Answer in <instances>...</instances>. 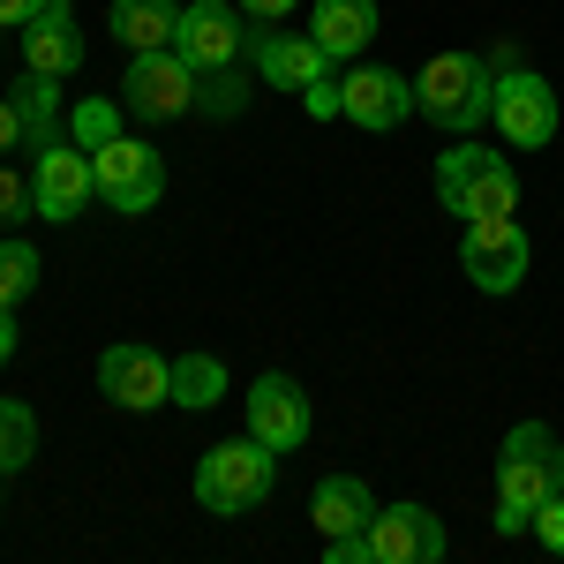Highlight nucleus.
Returning a JSON list of instances; mask_svg holds the SVG:
<instances>
[{"label": "nucleus", "mask_w": 564, "mask_h": 564, "mask_svg": "<svg viewBox=\"0 0 564 564\" xmlns=\"http://www.w3.org/2000/svg\"><path fill=\"white\" fill-rule=\"evenodd\" d=\"M271 481H279V452L263 436H234V444H212L196 459V505L218 520H241L271 497Z\"/></svg>", "instance_id": "20e7f679"}, {"label": "nucleus", "mask_w": 564, "mask_h": 564, "mask_svg": "<svg viewBox=\"0 0 564 564\" xmlns=\"http://www.w3.org/2000/svg\"><path fill=\"white\" fill-rule=\"evenodd\" d=\"M339 98H347L339 113H347L354 129L384 135L414 113V76H399V68H354V76H339Z\"/></svg>", "instance_id": "4468645a"}, {"label": "nucleus", "mask_w": 564, "mask_h": 564, "mask_svg": "<svg viewBox=\"0 0 564 564\" xmlns=\"http://www.w3.org/2000/svg\"><path fill=\"white\" fill-rule=\"evenodd\" d=\"M527 534H534L550 557H564V489H557V497H542V512H534V527H527Z\"/></svg>", "instance_id": "a878e982"}, {"label": "nucleus", "mask_w": 564, "mask_h": 564, "mask_svg": "<svg viewBox=\"0 0 564 564\" xmlns=\"http://www.w3.org/2000/svg\"><path fill=\"white\" fill-rule=\"evenodd\" d=\"M121 98H84V106H68V135L84 143V151H98V143H113L121 135Z\"/></svg>", "instance_id": "5701e85b"}, {"label": "nucleus", "mask_w": 564, "mask_h": 564, "mask_svg": "<svg viewBox=\"0 0 564 564\" xmlns=\"http://www.w3.org/2000/svg\"><path fill=\"white\" fill-rule=\"evenodd\" d=\"M489 98H497V68L481 53H436L414 76V113H430L444 135H475L489 121Z\"/></svg>", "instance_id": "7ed1b4c3"}, {"label": "nucleus", "mask_w": 564, "mask_h": 564, "mask_svg": "<svg viewBox=\"0 0 564 564\" xmlns=\"http://www.w3.org/2000/svg\"><path fill=\"white\" fill-rule=\"evenodd\" d=\"M39 249H31V241H0V302L8 308H23V294H31V286H39Z\"/></svg>", "instance_id": "b1692460"}, {"label": "nucleus", "mask_w": 564, "mask_h": 564, "mask_svg": "<svg viewBox=\"0 0 564 564\" xmlns=\"http://www.w3.org/2000/svg\"><path fill=\"white\" fill-rule=\"evenodd\" d=\"M23 212H39L31 181L15 174V166H0V226H23Z\"/></svg>", "instance_id": "393cba45"}, {"label": "nucleus", "mask_w": 564, "mask_h": 564, "mask_svg": "<svg viewBox=\"0 0 564 564\" xmlns=\"http://www.w3.org/2000/svg\"><path fill=\"white\" fill-rule=\"evenodd\" d=\"M23 68L31 76H53V84H68L84 68V31H76L68 0H45L39 23H23Z\"/></svg>", "instance_id": "dca6fc26"}, {"label": "nucleus", "mask_w": 564, "mask_h": 564, "mask_svg": "<svg viewBox=\"0 0 564 564\" xmlns=\"http://www.w3.org/2000/svg\"><path fill=\"white\" fill-rule=\"evenodd\" d=\"M15 113H23V129H31V151L61 143V84H53V76H31V84L15 90Z\"/></svg>", "instance_id": "412c9836"}, {"label": "nucleus", "mask_w": 564, "mask_h": 564, "mask_svg": "<svg viewBox=\"0 0 564 564\" xmlns=\"http://www.w3.org/2000/svg\"><path fill=\"white\" fill-rule=\"evenodd\" d=\"M31 452H39V414H31L23 399L0 391V475H23Z\"/></svg>", "instance_id": "4be33fe9"}, {"label": "nucleus", "mask_w": 564, "mask_h": 564, "mask_svg": "<svg viewBox=\"0 0 564 564\" xmlns=\"http://www.w3.org/2000/svg\"><path fill=\"white\" fill-rule=\"evenodd\" d=\"M174 23H181V0H113V8H106V31L129 45V53L174 45Z\"/></svg>", "instance_id": "6ab92c4d"}, {"label": "nucleus", "mask_w": 564, "mask_h": 564, "mask_svg": "<svg viewBox=\"0 0 564 564\" xmlns=\"http://www.w3.org/2000/svg\"><path fill=\"white\" fill-rule=\"evenodd\" d=\"M436 204L459 218H512L520 204V174L505 166V151L497 143H452L444 159H436Z\"/></svg>", "instance_id": "f03ea898"}, {"label": "nucleus", "mask_w": 564, "mask_h": 564, "mask_svg": "<svg viewBox=\"0 0 564 564\" xmlns=\"http://www.w3.org/2000/svg\"><path fill=\"white\" fill-rule=\"evenodd\" d=\"M249 68H257L263 90H294V98H302L316 76H332V53L308 39V31H263L257 53H249Z\"/></svg>", "instance_id": "2eb2a0df"}, {"label": "nucleus", "mask_w": 564, "mask_h": 564, "mask_svg": "<svg viewBox=\"0 0 564 564\" xmlns=\"http://www.w3.org/2000/svg\"><path fill=\"white\" fill-rule=\"evenodd\" d=\"M31 196H39V218H76L98 196V181H90V151L76 135H61V143H45L31 151Z\"/></svg>", "instance_id": "f8f14e48"}, {"label": "nucleus", "mask_w": 564, "mask_h": 564, "mask_svg": "<svg viewBox=\"0 0 564 564\" xmlns=\"http://www.w3.org/2000/svg\"><path fill=\"white\" fill-rule=\"evenodd\" d=\"M302 106H308V121H339V106H347V98H339V76H316V84L302 90Z\"/></svg>", "instance_id": "bb28decb"}, {"label": "nucleus", "mask_w": 564, "mask_h": 564, "mask_svg": "<svg viewBox=\"0 0 564 564\" xmlns=\"http://www.w3.org/2000/svg\"><path fill=\"white\" fill-rule=\"evenodd\" d=\"M90 181H98V204H113L121 218H143L159 196H166V159L143 143V135H113L90 151Z\"/></svg>", "instance_id": "39448f33"}, {"label": "nucleus", "mask_w": 564, "mask_h": 564, "mask_svg": "<svg viewBox=\"0 0 564 564\" xmlns=\"http://www.w3.org/2000/svg\"><path fill=\"white\" fill-rule=\"evenodd\" d=\"M294 8H302V0H241V15H249V23H286Z\"/></svg>", "instance_id": "c85d7f7f"}, {"label": "nucleus", "mask_w": 564, "mask_h": 564, "mask_svg": "<svg viewBox=\"0 0 564 564\" xmlns=\"http://www.w3.org/2000/svg\"><path fill=\"white\" fill-rule=\"evenodd\" d=\"M174 53L196 76L241 68V53H249V15H241V0H188L181 23H174Z\"/></svg>", "instance_id": "0eeeda50"}, {"label": "nucleus", "mask_w": 564, "mask_h": 564, "mask_svg": "<svg viewBox=\"0 0 564 564\" xmlns=\"http://www.w3.org/2000/svg\"><path fill=\"white\" fill-rule=\"evenodd\" d=\"M459 263H467V279H475L481 294H512V286H527L534 241L520 234V218H467Z\"/></svg>", "instance_id": "6e6552de"}, {"label": "nucleus", "mask_w": 564, "mask_h": 564, "mask_svg": "<svg viewBox=\"0 0 564 564\" xmlns=\"http://www.w3.org/2000/svg\"><path fill=\"white\" fill-rule=\"evenodd\" d=\"M98 391H106V406H121V414H151V406H174V361L159 347H121L98 354Z\"/></svg>", "instance_id": "9d476101"}, {"label": "nucleus", "mask_w": 564, "mask_h": 564, "mask_svg": "<svg viewBox=\"0 0 564 564\" xmlns=\"http://www.w3.org/2000/svg\"><path fill=\"white\" fill-rule=\"evenodd\" d=\"M489 121L505 143H520V151H550L557 143V90L542 84L534 68H505L497 76V98H489Z\"/></svg>", "instance_id": "1a4fd4ad"}, {"label": "nucleus", "mask_w": 564, "mask_h": 564, "mask_svg": "<svg viewBox=\"0 0 564 564\" xmlns=\"http://www.w3.org/2000/svg\"><path fill=\"white\" fill-rule=\"evenodd\" d=\"M377 23H384L377 0H316V8H308V39L324 45L332 61H354L361 45L377 39Z\"/></svg>", "instance_id": "a211bd4d"}, {"label": "nucleus", "mask_w": 564, "mask_h": 564, "mask_svg": "<svg viewBox=\"0 0 564 564\" xmlns=\"http://www.w3.org/2000/svg\"><path fill=\"white\" fill-rule=\"evenodd\" d=\"M218 399H226V361H218V354H181L174 361V406L204 414Z\"/></svg>", "instance_id": "aec40b11"}, {"label": "nucleus", "mask_w": 564, "mask_h": 564, "mask_svg": "<svg viewBox=\"0 0 564 564\" xmlns=\"http://www.w3.org/2000/svg\"><path fill=\"white\" fill-rule=\"evenodd\" d=\"M308 430H316V406H308V391L286 377V369H263L257 384H249V436H263L271 452H302Z\"/></svg>", "instance_id": "9b49d317"}, {"label": "nucleus", "mask_w": 564, "mask_h": 564, "mask_svg": "<svg viewBox=\"0 0 564 564\" xmlns=\"http://www.w3.org/2000/svg\"><path fill=\"white\" fill-rule=\"evenodd\" d=\"M564 489V444L550 422H520V430L505 436V452H497V534H527L534 512H542V497H557Z\"/></svg>", "instance_id": "f257e3e1"}, {"label": "nucleus", "mask_w": 564, "mask_h": 564, "mask_svg": "<svg viewBox=\"0 0 564 564\" xmlns=\"http://www.w3.org/2000/svg\"><path fill=\"white\" fill-rule=\"evenodd\" d=\"M8 354H15V308L0 302V369H8Z\"/></svg>", "instance_id": "7c9ffc66"}, {"label": "nucleus", "mask_w": 564, "mask_h": 564, "mask_svg": "<svg viewBox=\"0 0 564 564\" xmlns=\"http://www.w3.org/2000/svg\"><path fill=\"white\" fill-rule=\"evenodd\" d=\"M369 534V564H436L444 557V520L430 505H377Z\"/></svg>", "instance_id": "ddd939ff"}, {"label": "nucleus", "mask_w": 564, "mask_h": 564, "mask_svg": "<svg viewBox=\"0 0 564 564\" xmlns=\"http://www.w3.org/2000/svg\"><path fill=\"white\" fill-rule=\"evenodd\" d=\"M308 520H316L324 542H347V534H361V527L377 520V497H369L361 475H324L308 489Z\"/></svg>", "instance_id": "f3484780"}, {"label": "nucleus", "mask_w": 564, "mask_h": 564, "mask_svg": "<svg viewBox=\"0 0 564 564\" xmlns=\"http://www.w3.org/2000/svg\"><path fill=\"white\" fill-rule=\"evenodd\" d=\"M45 0H0V31H23V23H39Z\"/></svg>", "instance_id": "c756f323"}, {"label": "nucleus", "mask_w": 564, "mask_h": 564, "mask_svg": "<svg viewBox=\"0 0 564 564\" xmlns=\"http://www.w3.org/2000/svg\"><path fill=\"white\" fill-rule=\"evenodd\" d=\"M204 98V76L181 61L174 45H159V53H129V76H121V106H129L135 121H181L188 106Z\"/></svg>", "instance_id": "423d86ee"}, {"label": "nucleus", "mask_w": 564, "mask_h": 564, "mask_svg": "<svg viewBox=\"0 0 564 564\" xmlns=\"http://www.w3.org/2000/svg\"><path fill=\"white\" fill-rule=\"evenodd\" d=\"M23 143H31V129H23L15 98H0V159H8V151H23Z\"/></svg>", "instance_id": "cd10ccee"}]
</instances>
